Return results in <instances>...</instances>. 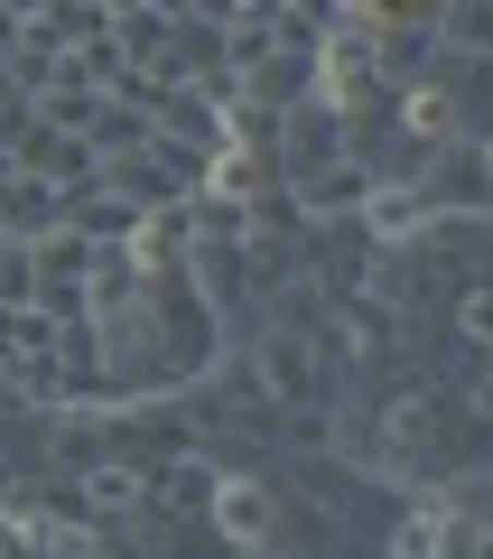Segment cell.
I'll return each instance as SVG.
<instances>
[{"label":"cell","mask_w":493,"mask_h":559,"mask_svg":"<svg viewBox=\"0 0 493 559\" xmlns=\"http://www.w3.org/2000/svg\"><path fill=\"white\" fill-rule=\"evenodd\" d=\"M382 439H392V476L400 485H429V476H456V466L484 457V419L466 411L456 392H437V382H410L400 401H382Z\"/></svg>","instance_id":"1"},{"label":"cell","mask_w":493,"mask_h":559,"mask_svg":"<svg viewBox=\"0 0 493 559\" xmlns=\"http://www.w3.org/2000/svg\"><path fill=\"white\" fill-rule=\"evenodd\" d=\"M345 20L363 28V47H373V66H382L392 94H410V84L437 66V10H373V0H345Z\"/></svg>","instance_id":"2"},{"label":"cell","mask_w":493,"mask_h":559,"mask_svg":"<svg viewBox=\"0 0 493 559\" xmlns=\"http://www.w3.org/2000/svg\"><path fill=\"white\" fill-rule=\"evenodd\" d=\"M224 532V550L233 559H279L289 550V485H261V476H224L215 513H205Z\"/></svg>","instance_id":"3"},{"label":"cell","mask_w":493,"mask_h":559,"mask_svg":"<svg viewBox=\"0 0 493 559\" xmlns=\"http://www.w3.org/2000/svg\"><path fill=\"white\" fill-rule=\"evenodd\" d=\"M10 178H28V187H65V197H94V150H84L65 121L20 112V121H10Z\"/></svg>","instance_id":"4"},{"label":"cell","mask_w":493,"mask_h":559,"mask_svg":"<svg viewBox=\"0 0 493 559\" xmlns=\"http://www.w3.org/2000/svg\"><path fill=\"white\" fill-rule=\"evenodd\" d=\"M252 373L270 382L279 411H326V382H336V364L316 355L308 326H261V336H252Z\"/></svg>","instance_id":"5"},{"label":"cell","mask_w":493,"mask_h":559,"mask_svg":"<svg viewBox=\"0 0 493 559\" xmlns=\"http://www.w3.org/2000/svg\"><path fill=\"white\" fill-rule=\"evenodd\" d=\"M345 159H354V121L326 112V103H298L289 131H279V168H289V187L326 178V168H345Z\"/></svg>","instance_id":"6"},{"label":"cell","mask_w":493,"mask_h":559,"mask_svg":"<svg viewBox=\"0 0 493 559\" xmlns=\"http://www.w3.org/2000/svg\"><path fill=\"white\" fill-rule=\"evenodd\" d=\"M187 289H196L215 318H242V308L261 299V289H252V261H242V242H196V261H187Z\"/></svg>","instance_id":"7"},{"label":"cell","mask_w":493,"mask_h":559,"mask_svg":"<svg viewBox=\"0 0 493 559\" xmlns=\"http://www.w3.org/2000/svg\"><path fill=\"white\" fill-rule=\"evenodd\" d=\"M373 187H382L373 159H345V168H326V178L289 187V197H298V215H308V224H354L363 205H373Z\"/></svg>","instance_id":"8"},{"label":"cell","mask_w":493,"mask_h":559,"mask_svg":"<svg viewBox=\"0 0 493 559\" xmlns=\"http://www.w3.org/2000/svg\"><path fill=\"white\" fill-rule=\"evenodd\" d=\"M224 476H233V466H224L215 448H178V457L158 466V503H168V513H215Z\"/></svg>","instance_id":"9"},{"label":"cell","mask_w":493,"mask_h":559,"mask_svg":"<svg viewBox=\"0 0 493 559\" xmlns=\"http://www.w3.org/2000/svg\"><path fill=\"white\" fill-rule=\"evenodd\" d=\"M65 224H75L65 187H28V178H10V242H20V252H38V242L65 234Z\"/></svg>","instance_id":"10"},{"label":"cell","mask_w":493,"mask_h":559,"mask_svg":"<svg viewBox=\"0 0 493 559\" xmlns=\"http://www.w3.org/2000/svg\"><path fill=\"white\" fill-rule=\"evenodd\" d=\"M437 47H456V57H493V10H484V0H447V10H437Z\"/></svg>","instance_id":"11"},{"label":"cell","mask_w":493,"mask_h":559,"mask_svg":"<svg viewBox=\"0 0 493 559\" xmlns=\"http://www.w3.org/2000/svg\"><path fill=\"white\" fill-rule=\"evenodd\" d=\"M447 326L474 345V355H493V289H456V308H447Z\"/></svg>","instance_id":"12"},{"label":"cell","mask_w":493,"mask_h":559,"mask_svg":"<svg viewBox=\"0 0 493 559\" xmlns=\"http://www.w3.org/2000/svg\"><path fill=\"white\" fill-rule=\"evenodd\" d=\"M474 540H484V513H456V503H437V559H474Z\"/></svg>","instance_id":"13"},{"label":"cell","mask_w":493,"mask_h":559,"mask_svg":"<svg viewBox=\"0 0 493 559\" xmlns=\"http://www.w3.org/2000/svg\"><path fill=\"white\" fill-rule=\"evenodd\" d=\"M392 559H437V503H419V513L392 532Z\"/></svg>","instance_id":"14"},{"label":"cell","mask_w":493,"mask_h":559,"mask_svg":"<svg viewBox=\"0 0 493 559\" xmlns=\"http://www.w3.org/2000/svg\"><path fill=\"white\" fill-rule=\"evenodd\" d=\"M456 401H466V411H474V419L493 429V355H474L466 373H456Z\"/></svg>","instance_id":"15"},{"label":"cell","mask_w":493,"mask_h":559,"mask_svg":"<svg viewBox=\"0 0 493 559\" xmlns=\"http://www.w3.org/2000/svg\"><path fill=\"white\" fill-rule=\"evenodd\" d=\"M474 559H493V522H484V540H474Z\"/></svg>","instance_id":"16"}]
</instances>
